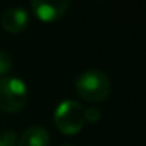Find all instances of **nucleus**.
<instances>
[{
    "label": "nucleus",
    "instance_id": "f257e3e1",
    "mask_svg": "<svg viewBox=\"0 0 146 146\" xmlns=\"http://www.w3.org/2000/svg\"><path fill=\"white\" fill-rule=\"evenodd\" d=\"M76 91L86 102H102L111 91V80L99 69H88L76 79Z\"/></svg>",
    "mask_w": 146,
    "mask_h": 146
},
{
    "label": "nucleus",
    "instance_id": "f03ea898",
    "mask_svg": "<svg viewBox=\"0 0 146 146\" xmlns=\"http://www.w3.org/2000/svg\"><path fill=\"white\" fill-rule=\"evenodd\" d=\"M29 101V88L25 82L16 76L0 77V110L16 113L22 110Z\"/></svg>",
    "mask_w": 146,
    "mask_h": 146
},
{
    "label": "nucleus",
    "instance_id": "6e6552de",
    "mask_svg": "<svg viewBox=\"0 0 146 146\" xmlns=\"http://www.w3.org/2000/svg\"><path fill=\"white\" fill-rule=\"evenodd\" d=\"M0 146H17V135L13 130H0Z\"/></svg>",
    "mask_w": 146,
    "mask_h": 146
},
{
    "label": "nucleus",
    "instance_id": "39448f33",
    "mask_svg": "<svg viewBox=\"0 0 146 146\" xmlns=\"http://www.w3.org/2000/svg\"><path fill=\"white\" fill-rule=\"evenodd\" d=\"M30 22V16L24 8L13 7L3 11L2 14V27L10 33H21L27 29Z\"/></svg>",
    "mask_w": 146,
    "mask_h": 146
},
{
    "label": "nucleus",
    "instance_id": "1a4fd4ad",
    "mask_svg": "<svg viewBox=\"0 0 146 146\" xmlns=\"http://www.w3.org/2000/svg\"><path fill=\"white\" fill-rule=\"evenodd\" d=\"M83 116H85V123H96L101 119V110L94 107H88L83 111Z\"/></svg>",
    "mask_w": 146,
    "mask_h": 146
},
{
    "label": "nucleus",
    "instance_id": "423d86ee",
    "mask_svg": "<svg viewBox=\"0 0 146 146\" xmlns=\"http://www.w3.org/2000/svg\"><path fill=\"white\" fill-rule=\"evenodd\" d=\"M50 135L41 126H30L17 137V146H49Z\"/></svg>",
    "mask_w": 146,
    "mask_h": 146
},
{
    "label": "nucleus",
    "instance_id": "20e7f679",
    "mask_svg": "<svg viewBox=\"0 0 146 146\" xmlns=\"http://www.w3.org/2000/svg\"><path fill=\"white\" fill-rule=\"evenodd\" d=\"M69 8L68 0H55V2H46V0H33L32 10L35 16L41 22H55L66 14Z\"/></svg>",
    "mask_w": 146,
    "mask_h": 146
},
{
    "label": "nucleus",
    "instance_id": "7ed1b4c3",
    "mask_svg": "<svg viewBox=\"0 0 146 146\" xmlns=\"http://www.w3.org/2000/svg\"><path fill=\"white\" fill-rule=\"evenodd\" d=\"M85 108L82 104L72 99H64L55 107L54 111V124L64 135H74L80 132L85 126Z\"/></svg>",
    "mask_w": 146,
    "mask_h": 146
},
{
    "label": "nucleus",
    "instance_id": "9d476101",
    "mask_svg": "<svg viewBox=\"0 0 146 146\" xmlns=\"http://www.w3.org/2000/svg\"><path fill=\"white\" fill-rule=\"evenodd\" d=\"M61 146H74V145H61Z\"/></svg>",
    "mask_w": 146,
    "mask_h": 146
},
{
    "label": "nucleus",
    "instance_id": "0eeeda50",
    "mask_svg": "<svg viewBox=\"0 0 146 146\" xmlns=\"http://www.w3.org/2000/svg\"><path fill=\"white\" fill-rule=\"evenodd\" d=\"M13 69V58L8 52L0 50V77H5Z\"/></svg>",
    "mask_w": 146,
    "mask_h": 146
}]
</instances>
